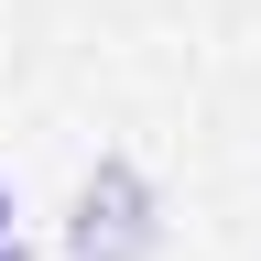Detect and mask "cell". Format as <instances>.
<instances>
[{
    "label": "cell",
    "instance_id": "obj_1",
    "mask_svg": "<svg viewBox=\"0 0 261 261\" xmlns=\"http://www.w3.org/2000/svg\"><path fill=\"white\" fill-rule=\"evenodd\" d=\"M163 250V196L130 152H98V174L76 185V218H65V261H152Z\"/></svg>",
    "mask_w": 261,
    "mask_h": 261
},
{
    "label": "cell",
    "instance_id": "obj_2",
    "mask_svg": "<svg viewBox=\"0 0 261 261\" xmlns=\"http://www.w3.org/2000/svg\"><path fill=\"white\" fill-rule=\"evenodd\" d=\"M0 240H11V174H0Z\"/></svg>",
    "mask_w": 261,
    "mask_h": 261
},
{
    "label": "cell",
    "instance_id": "obj_3",
    "mask_svg": "<svg viewBox=\"0 0 261 261\" xmlns=\"http://www.w3.org/2000/svg\"><path fill=\"white\" fill-rule=\"evenodd\" d=\"M0 261H33V250H22V240H0Z\"/></svg>",
    "mask_w": 261,
    "mask_h": 261
}]
</instances>
